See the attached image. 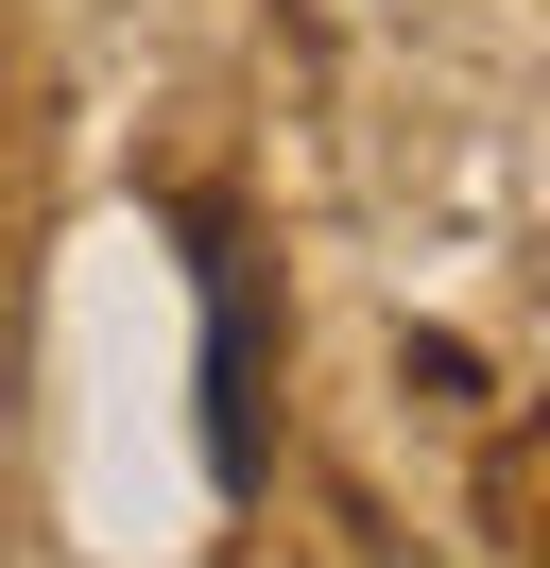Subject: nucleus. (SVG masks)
<instances>
[{
	"label": "nucleus",
	"instance_id": "1",
	"mask_svg": "<svg viewBox=\"0 0 550 568\" xmlns=\"http://www.w3.org/2000/svg\"><path fill=\"white\" fill-rule=\"evenodd\" d=\"M206 483L258 499V258L206 242Z\"/></svg>",
	"mask_w": 550,
	"mask_h": 568
}]
</instances>
